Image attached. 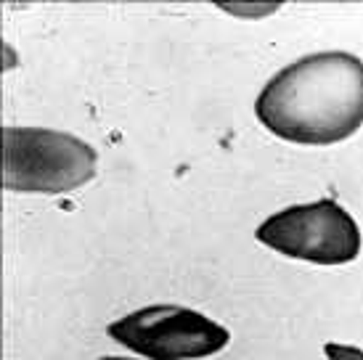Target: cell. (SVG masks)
<instances>
[{
  "label": "cell",
  "instance_id": "6da1fadb",
  "mask_svg": "<svg viewBox=\"0 0 363 360\" xmlns=\"http://www.w3.org/2000/svg\"><path fill=\"white\" fill-rule=\"evenodd\" d=\"M255 117L297 146H334L363 128V59L350 50H318L286 64L262 85Z\"/></svg>",
  "mask_w": 363,
  "mask_h": 360
},
{
  "label": "cell",
  "instance_id": "7a4b0ae2",
  "mask_svg": "<svg viewBox=\"0 0 363 360\" xmlns=\"http://www.w3.org/2000/svg\"><path fill=\"white\" fill-rule=\"evenodd\" d=\"M99 172L88 140L51 128H3V189L11 193H69Z\"/></svg>",
  "mask_w": 363,
  "mask_h": 360
},
{
  "label": "cell",
  "instance_id": "3957f363",
  "mask_svg": "<svg viewBox=\"0 0 363 360\" xmlns=\"http://www.w3.org/2000/svg\"><path fill=\"white\" fill-rule=\"evenodd\" d=\"M255 239L289 260L313 265H347L363 247L361 225L334 199H315L273 212L257 225Z\"/></svg>",
  "mask_w": 363,
  "mask_h": 360
},
{
  "label": "cell",
  "instance_id": "277c9868",
  "mask_svg": "<svg viewBox=\"0 0 363 360\" xmlns=\"http://www.w3.org/2000/svg\"><path fill=\"white\" fill-rule=\"evenodd\" d=\"M111 339L146 360H199L228 347L231 331L183 305H146L111 320Z\"/></svg>",
  "mask_w": 363,
  "mask_h": 360
},
{
  "label": "cell",
  "instance_id": "5b68a950",
  "mask_svg": "<svg viewBox=\"0 0 363 360\" xmlns=\"http://www.w3.org/2000/svg\"><path fill=\"white\" fill-rule=\"evenodd\" d=\"M220 11L231 13V16H239V19H265L279 11V6H247V3H228V6H220Z\"/></svg>",
  "mask_w": 363,
  "mask_h": 360
},
{
  "label": "cell",
  "instance_id": "8992f818",
  "mask_svg": "<svg viewBox=\"0 0 363 360\" xmlns=\"http://www.w3.org/2000/svg\"><path fill=\"white\" fill-rule=\"evenodd\" d=\"M323 355H326V360H363L361 347L342 344V342H326L323 344Z\"/></svg>",
  "mask_w": 363,
  "mask_h": 360
},
{
  "label": "cell",
  "instance_id": "52a82bcc",
  "mask_svg": "<svg viewBox=\"0 0 363 360\" xmlns=\"http://www.w3.org/2000/svg\"><path fill=\"white\" fill-rule=\"evenodd\" d=\"M99 360H133V358H117V355H106V358H99Z\"/></svg>",
  "mask_w": 363,
  "mask_h": 360
}]
</instances>
